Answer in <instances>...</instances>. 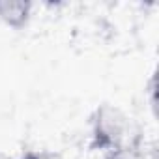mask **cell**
<instances>
[{
    "label": "cell",
    "instance_id": "cell-1",
    "mask_svg": "<svg viewBox=\"0 0 159 159\" xmlns=\"http://www.w3.org/2000/svg\"><path fill=\"white\" fill-rule=\"evenodd\" d=\"M131 137L129 118L112 105H101L92 116V148L105 153L127 150Z\"/></svg>",
    "mask_w": 159,
    "mask_h": 159
},
{
    "label": "cell",
    "instance_id": "cell-2",
    "mask_svg": "<svg viewBox=\"0 0 159 159\" xmlns=\"http://www.w3.org/2000/svg\"><path fill=\"white\" fill-rule=\"evenodd\" d=\"M32 8L28 0H0V21L13 30H23L30 23Z\"/></svg>",
    "mask_w": 159,
    "mask_h": 159
},
{
    "label": "cell",
    "instance_id": "cell-3",
    "mask_svg": "<svg viewBox=\"0 0 159 159\" xmlns=\"http://www.w3.org/2000/svg\"><path fill=\"white\" fill-rule=\"evenodd\" d=\"M103 159H137V155L133 153V150H131V148H127V150L111 152V153H107Z\"/></svg>",
    "mask_w": 159,
    "mask_h": 159
}]
</instances>
